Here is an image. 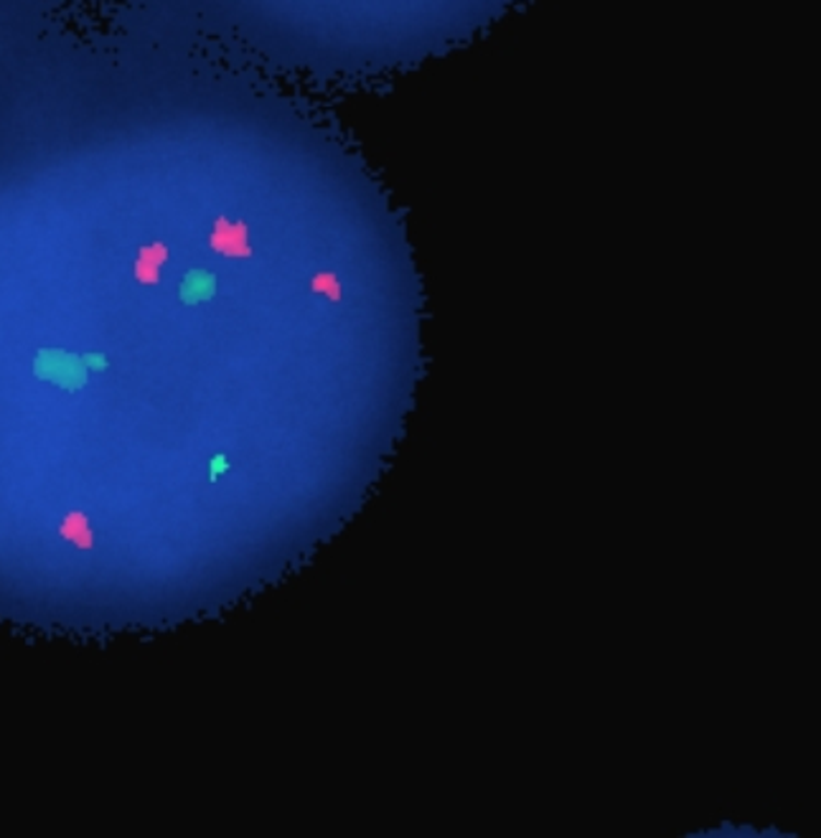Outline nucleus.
Returning a JSON list of instances; mask_svg holds the SVG:
<instances>
[{"label": "nucleus", "mask_w": 821, "mask_h": 838, "mask_svg": "<svg viewBox=\"0 0 821 838\" xmlns=\"http://www.w3.org/2000/svg\"><path fill=\"white\" fill-rule=\"evenodd\" d=\"M216 295V278L207 270H191L181 282V300L186 305L207 303Z\"/></svg>", "instance_id": "5"}, {"label": "nucleus", "mask_w": 821, "mask_h": 838, "mask_svg": "<svg viewBox=\"0 0 821 838\" xmlns=\"http://www.w3.org/2000/svg\"><path fill=\"white\" fill-rule=\"evenodd\" d=\"M34 374L42 381H51L67 391H80L87 383V364H84V358L67 354L61 349L38 351Z\"/></svg>", "instance_id": "2"}, {"label": "nucleus", "mask_w": 821, "mask_h": 838, "mask_svg": "<svg viewBox=\"0 0 821 838\" xmlns=\"http://www.w3.org/2000/svg\"><path fill=\"white\" fill-rule=\"evenodd\" d=\"M57 531H59L61 542L72 544L74 550H80V552L95 550V544H97L95 527H92L90 514L82 511V508H72V511H67L64 516H61Z\"/></svg>", "instance_id": "4"}, {"label": "nucleus", "mask_w": 821, "mask_h": 838, "mask_svg": "<svg viewBox=\"0 0 821 838\" xmlns=\"http://www.w3.org/2000/svg\"><path fill=\"white\" fill-rule=\"evenodd\" d=\"M209 468H211V475H209L211 483H216V477H222L226 470H230V463H226L224 456H214V458H211Z\"/></svg>", "instance_id": "6"}, {"label": "nucleus", "mask_w": 821, "mask_h": 838, "mask_svg": "<svg viewBox=\"0 0 821 838\" xmlns=\"http://www.w3.org/2000/svg\"><path fill=\"white\" fill-rule=\"evenodd\" d=\"M171 260V249L163 241H151V245H143L138 249L136 262H132V278H136L138 285L143 287H155L161 282L163 268Z\"/></svg>", "instance_id": "3"}, {"label": "nucleus", "mask_w": 821, "mask_h": 838, "mask_svg": "<svg viewBox=\"0 0 821 838\" xmlns=\"http://www.w3.org/2000/svg\"><path fill=\"white\" fill-rule=\"evenodd\" d=\"M207 245L211 252L224 257V260L247 262L255 257L253 226H249V222H245V219H232L226 214H219L214 222H211Z\"/></svg>", "instance_id": "1"}, {"label": "nucleus", "mask_w": 821, "mask_h": 838, "mask_svg": "<svg viewBox=\"0 0 821 838\" xmlns=\"http://www.w3.org/2000/svg\"><path fill=\"white\" fill-rule=\"evenodd\" d=\"M84 364H87V369H95V371L107 369V358L103 354H87L84 356Z\"/></svg>", "instance_id": "7"}]
</instances>
